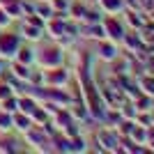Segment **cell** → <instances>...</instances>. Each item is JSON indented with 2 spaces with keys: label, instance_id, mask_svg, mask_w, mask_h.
<instances>
[{
  "label": "cell",
  "instance_id": "2",
  "mask_svg": "<svg viewBox=\"0 0 154 154\" xmlns=\"http://www.w3.org/2000/svg\"><path fill=\"white\" fill-rule=\"evenodd\" d=\"M14 71H16V74H19V76H23V78L28 76V71H26V67H19V64H16V67H14Z\"/></svg>",
  "mask_w": 154,
  "mask_h": 154
},
{
  "label": "cell",
  "instance_id": "4",
  "mask_svg": "<svg viewBox=\"0 0 154 154\" xmlns=\"http://www.w3.org/2000/svg\"><path fill=\"white\" fill-rule=\"evenodd\" d=\"M2 21H5V14H2V12H0V23H2Z\"/></svg>",
  "mask_w": 154,
  "mask_h": 154
},
{
  "label": "cell",
  "instance_id": "1",
  "mask_svg": "<svg viewBox=\"0 0 154 154\" xmlns=\"http://www.w3.org/2000/svg\"><path fill=\"white\" fill-rule=\"evenodd\" d=\"M14 46H16V37H14V35H5V37H0V53L9 55V53L14 51Z\"/></svg>",
  "mask_w": 154,
  "mask_h": 154
},
{
  "label": "cell",
  "instance_id": "3",
  "mask_svg": "<svg viewBox=\"0 0 154 154\" xmlns=\"http://www.w3.org/2000/svg\"><path fill=\"white\" fill-rule=\"evenodd\" d=\"M9 92H7V88H0V97H7Z\"/></svg>",
  "mask_w": 154,
  "mask_h": 154
}]
</instances>
